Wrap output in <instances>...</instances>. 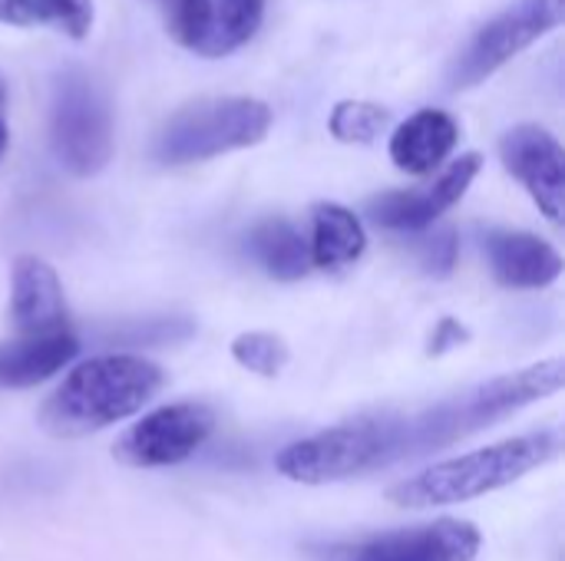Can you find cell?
<instances>
[{
	"mask_svg": "<svg viewBox=\"0 0 565 561\" xmlns=\"http://www.w3.org/2000/svg\"><path fill=\"white\" fill-rule=\"evenodd\" d=\"M563 450L559 430H540L516 440H503L483 450H473L467 456L427 466L424 473L391 486L387 499L401 509H437L467 503L497 489H507L530 476L533 470L553 463Z\"/></svg>",
	"mask_w": 565,
	"mask_h": 561,
	"instance_id": "obj_3",
	"label": "cell"
},
{
	"mask_svg": "<svg viewBox=\"0 0 565 561\" xmlns=\"http://www.w3.org/2000/svg\"><path fill=\"white\" fill-rule=\"evenodd\" d=\"M391 122V112L377 103H361V99H344L331 112V136L341 142H374Z\"/></svg>",
	"mask_w": 565,
	"mask_h": 561,
	"instance_id": "obj_19",
	"label": "cell"
},
{
	"mask_svg": "<svg viewBox=\"0 0 565 561\" xmlns=\"http://www.w3.org/2000/svg\"><path fill=\"white\" fill-rule=\"evenodd\" d=\"M401 463V417L377 413L338 423L278 453V473L291 483L324 486Z\"/></svg>",
	"mask_w": 565,
	"mask_h": 561,
	"instance_id": "obj_4",
	"label": "cell"
},
{
	"mask_svg": "<svg viewBox=\"0 0 565 561\" xmlns=\"http://www.w3.org/2000/svg\"><path fill=\"white\" fill-rule=\"evenodd\" d=\"M364 241L367 238L354 212H348L344 205H331V202L315 208V241L308 248L318 268L338 271V268L354 265L364 251Z\"/></svg>",
	"mask_w": 565,
	"mask_h": 561,
	"instance_id": "obj_16",
	"label": "cell"
},
{
	"mask_svg": "<svg viewBox=\"0 0 565 561\" xmlns=\"http://www.w3.org/2000/svg\"><path fill=\"white\" fill-rule=\"evenodd\" d=\"M40 13H36V0H0V20L3 23H17V26H26L33 23Z\"/></svg>",
	"mask_w": 565,
	"mask_h": 561,
	"instance_id": "obj_25",
	"label": "cell"
},
{
	"mask_svg": "<svg viewBox=\"0 0 565 561\" xmlns=\"http://www.w3.org/2000/svg\"><path fill=\"white\" fill-rule=\"evenodd\" d=\"M480 165L483 159L477 152H467L427 192H384L381 198H371V218L384 228L420 231L467 195L470 182L480 175Z\"/></svg>",
	"mask_w": 565,
	"mask_h": 561,
	"instance_id": "obj_11",
	"label": "cell"
},
{
	"mask_svg": "<svg viewBox=\"0 0 565 561\" xmlns=\"http://www.w3.org/2000/svg\"><path fill=\"white\" fill-rule=\"evenodd\" d=\"M79 344L66 331L53 334H23V341L0 347V387H33L60 374L73 357Z\"/></svg>",
	"mask_w": 565,
	"mask_h": 561,
	"instance_id": "obj_15",
	"label": "cell"
},
{
	"mask_svg": "<svg viewBox=\"0 0 565 561\" xmlns=\"http://www.w3.org/2000/svg\"><path fill=\"white\" fill-rule=\"evenodd\" d=\"M36 13L56 20L70 36H86L93 23V3L89 0H36Z\"/></svg>",
	"mask_w": 565,
	"mask_h": 561,
	"instance_id": "obj_22",
	"label": "cell"
},
{
	"mask_svg": "<svg viewBox=\"0 0 565 561\" xmlns=\"http://www.w3.org/2000/svg\"><path fill=\"white\" fill-rule=\"evenodd\" d=\"M565 17V0H520L513 10L487 23L460 53L450 73V89H470L507 66L516 53L556 30Z\"/></svg>",
	"mask_w": 565,
	"mask_h": 561,
	"instance_id": "obj_8",
	"label": "cell"
},
{
	"mask_svg": "<svg viewBox=\"0 0 565 561\" xmlns=\"http://www.w3.org/2000/svg\"><path fill=\"white\" fill-rule=\"evenodd\" d=\"M53 152L73 175H96L113 155L106 93L79 69H66L53 89Z\"/></svg>",
	"mask_w": 565,
	"mask_h": 561,
	"instance_id": "obj_6",
	"label": "cell"
},
{
	"mask_svg": "<svg viewBox=\"0 0 565 561\" xmlns=\"http://www.w3.org/2000/svg\"><path fill=\"white\" fill-rule=\"evenodd\" d=\"M232 357L258 377H278L288 364V344L278 334L248 331L232 341Z\"/></svg>",
	"mask_w": 565,
	"mask_h": 561,
	"instance_id": "obj_20",
	"label": "cell"
},
{
	"mask_svg": "<svg viewBox=\"0 0 565 561\" xmlns=\"http://www.w3.org/2000/svg\"><path fill=\"white\" fill-rule=\"evenodd\" d=\"M215 430V413L205 403H169L142 417L116 443V460L136 470H162L189 460Z\"/></svg>",
	"mask_w": 565,
	"mask_h": 561,
	"instance_id": "obj_9",
	"label": "cell"
},
{
	"mask_svg": "<svg viewBox=\"0 0 565 561\" xmlns=\"http://www.w3.org/2000/svg\"><path fill=\"white\" fill-rule=\"evenodd\" d=\"M500 155L510 175H516L550 222H563L565 155L553 132L540 126H516L503 136Z\"/></svg>",
	"mask_w": 565,
	"mask_h": 561,
	"instance_id": "obj_10",
	"label": "cell"
},
{
	"mask_svg": "<svg viewBox=\"0 0 565 561\" xmlns=\"http://www.w3.org/2000/svg\"><path fill=\"white\" fill-rule=\"evenodd\" d=\"M169 10L175 40L199 50L212 30V0H169Z\"/></svg>",
	"mask_w": 565,
	"mask_h": 561,
	"instance_id": "obj_21",
	"label": "cell"
},
{
	"mask_svg": "<svg viewBox=\"0 0 565 561\" xmlns=\"http://www.w3.org/2000/svg\"><path fill=\"white\" fill-rule=\"evenodd\" d=\"M3 106H7V86H3V76H0V155L7 152V142H10V129L3 122Z\"/></svg>",
	"mask_w": 565,
	"mask_h": 561,
	"instance_id": "obj_26",
	"label": "cell"
},
{
	"mask_svg": "<svg viewBox=\"0 0 565 561\" xmlns=\"http://www.w3.org/2000/svg\"><path fill=\"white\" fill-rule=\"evenodd\" d=\"M271 126V109L262 99L225 96L199 99L179 109L156 139V155L166 165L205 162L232 149H245L265 139Z\"/></svg>",
	"mask_w": 565,
	"mask_h": 561,
	"instance_id": "obj_5",
	"label": "cell"
},
{
	"mask_svg": "<svg viewBox=\"0 0 565 561\" xmlns=\"http://www.w3.org/2000/svg\"><path fill=\"white\" fill-rule=\"evenodd\" d=\"M255 258L262 261V268L278 278V281H298L308 274L311 268V248L301 238V231L285 222V218H268L262 222L252 238H248Z\"/></svg>",
	"mask_w": 565,
	"mask_h": 561,
	"instance_id": "obj_17",
	"label": "cell"
},
{
	"mask_svg": "<svg viewBox=\"0 0 565 561\" xmlns=\"http://www.w3.org/2000/svg\"><path fill=\"white\" fill-rule=\"evenodd\" d=\"M565 384V364L559 357L533 364L526 370L480 384L454 400H444L417 417H401V460H417L424 453L454 446L463 436H473L510 413L559 393Z\"/></svg>",
	"mask_w": 565,
	"mask_h": 561,
	"instance_id": "obj_2",
	"label": "cell"
},
{
	"mask_svg": "<svg viewBox=\"0 0 565 561\" xmlns=\"http://www.w3.org/2000/svg\"><path fill=\"white\" fill-rule=\"evenodd\" d=\"M10 317L20 334H53L66 324L63 288L56 271L33 255L17 258L13 265V298Z\"/></svg>",
	"mask_w": 565,
	"mask_h": 561,
	"instance_id": "obj_12",
	"label": "cell"
},
{
	"mask_svg": "<svg viewBox=\"0 0 565 561\" xmlns=\"http://www.w3.org/2000/svg\"><path fill=\"white\" fill-rule=\"evenodd\" d=\"M487 251H490L493 274L507 288L536 291V288H550L563 274L559 251L550 241L526 231H497L487 238Z\"/></svg>",
	"mask_w": 565,
	"mask_h": 561,
	"instance_id": "obj_13",
	"label": "cell"
},
{
	"mask_svg": "<svg viewBox=\"0 0 565 561\" xmlns=\"http://www.w3.org/2000/svg\"><path fill=\"white\" fill-rule=\"evenodd\" d=\"M166 374L136 354H106L79 364L43 403L40 427L50 436L76 440L139 413L159 390Z\"/></svg>",
	"mask_w": 565,
	"mask_h": 561,
	"instance_id": "obj_1",
	"label": "cell"
},
{
	"mask_svg": "<svg viewBox=\"0 0 565 561\" xmlns=\"http://www.w3.org/2000/svg\"><path fill=\"white\" fill-rule=\"evenodd\" d=\"M262 17H265V0H218V7H212L209 40L199 46V53L225 56L238 50L242 43L255 36V30L262 26Z\"/></svg>",
	"mask_w": 565,
	"mask_h": 561,
	"instance_id": "obj_18",
	"label": "cell"
},
{
	"mask_svg": "<svg viewBox=\"0 0 565 561\" xmlns=\"http://www.w3.org/2000/svg\"><path fill=\"white\" fill-rule=\"evenodd\" d=\"M483 539L460 519H440L411 529H391L351 542H331L311 552L315 561H473Z\"/></svg>",
	"mask_w": 565,
	"mask_h": 561,
	"instance_id": "obj_7",
	"label": "cell"
},
{
	"mask_svg": "<svg viewBox=\"0 0 565 561\" xmlns=\"http://www.w3.org/2000/svg\"><path fill=\"white\" fill-rule=\"evenodd\" d=\"M457 136L460 129L454 116H447L444 109H420L391 136V159L411 175H427L454 152Z\"/></svg>",
	"mask_w": 565,
	"mask_h": 561,
	"instance_id": "obj_14",
	"label": "cell"
},
{
	"mask_svg": "<svg viewBox=\"0 0 565 561\" xmlns=\"http://www.w3.org/2000/svg\"><path fill=\"white\" fill-rule=\"evenodd\" d=\"M420 265L434 278H447L457 265V238L454 231H440L420 245Z\"/></svg>",
	"mask_w": 565,
	"mask_h": 561,
	"instance_id": "obj_23",
	"label": "cell"
},
{
	"mask_svg": "<svg viewBox=\"0 0 565 561\" xmlns=\"http://www.w3.org/2000/svg\"><path fill=\"white\" fill-rule=\"evenodd\" d=\"M467 341H470L467 327H463L460 321H454V317H444V321L437 324L434 337H430V354H444V350L460 347V344H467Z\"/></svg>",
	"mask_w": 565,
	"mask_h": 561,
	"instance_id": "obj_24",
	"label": "cell"
}]
</instances>
